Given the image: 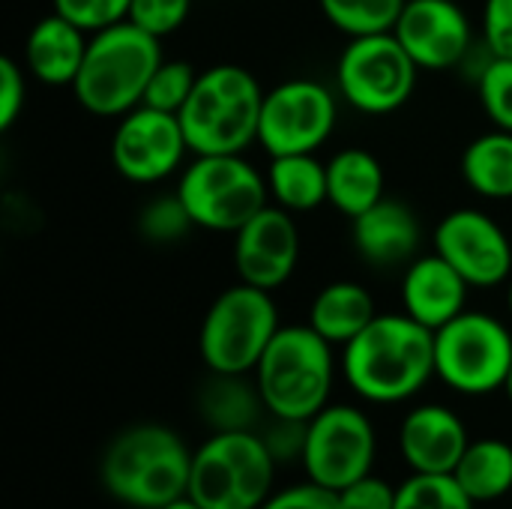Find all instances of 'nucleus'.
<instances>
[{
	"label": "nucleus",
	"mask_w": 512,
	"mask_h": 509,
	"mask_svg": "<svg viewBox=\"0 0 512 509\" xmlns=\"http://www.w3.org/2000/svg\"><path fill=\"white\" fill-rule=\"evenodd\" d=\"M306 429L309 423L303 420H282V417H273V426L264 432V441L273 453L276 462L282 459H303V450H306Z\"/></svg>",
	"instance_id": "obj_38"
},
{
	"label": "nucleus",
	"mask_w": 512,
	"mask_h": 509,
	"mask_svg": "<svg viewBox=\"0 0 512 509\" xmlns=\"http://www.w3.org/2000/svg\"><path fill=\"white\" fill-rule=\"evenodd\" d=\"M189 12H192V0H132L126 21H132L135 27H141L156 39H165L186 24Z\"/></svg>",
	"instance_id": "obj_32"
},
{
	"label": "nucleus",
	"mask_w": 512,
	"mask_h": 509,
	"mask_svg": "<svg viewBox=\"0 0 512 509\" xmlns=\"http://www.w3.org/2000/svg\"><path fill=\"white\" fill-rule=\"evenodd\" d=\"M384 198V168L363 147H345L327 162V201L357 219Z\"/></svg>",
	"instance_id": "obj_22"
},
{
	"label": "nucleus",
	"mask_w": 512,
	"mask_h": 509,
	"mask_svg": "<svg viewBox=\"0 0 512 509\" xmlns=\"http://www.w3.org/2000/svg\"><path fill=\"white\" fill-rule=\"evenodd\" d=\"M465 183L492 201L512 198V132L492 129L477 135L462 156Z\"/></svg>",
	"instance_id": "obj_26"
},
{
	"label": "nucleus",
	"mask_w": 512,
	"mask_h": 509,
	"mask_svg": "<svg viewBox=\"0 0 512 509\" xmlns=\"http://www.w3.org/2000/svg\"><path fill=\"white\" fill-rule=\"evenodd\" d=\"M261 509H342L339 507V495L318 486V483H300L291 489H282L276 495H270Z\"/></svg>",
	"instance_id": "obj_37"
},
{
	"label": "nucleus",
	"mask_w": 512,
	"mask_h": 509,
	"mask_svg": "<svg viewBox=\"0 0 512 509\" xmlns=\"http://www.w3.org/2000/svg\"><path fill=\"white\" fill-rule=\"evenodd\" d=\"M420 66L402 48L396 33L351 36L336 60V90L360 114L384 117L408 105Z\"/></svg>",
	"instance_id": "obj_10"
},
{
	"label": "nucleus",
	"mask_w": 512,
	"mask_h": 509,
	"mask_svg": "<svg viewBox=\"0 0 512 509\" xmlns=\"http://www.w3.org/2000/svg\"><path fill=\"white\" fill-rule=\"evenodd\" d=\"M336 381L333 345L309 324L279 327L264 357L255 366V384L261 390L270 417L309 423L330 405Z\"/></svg>",
	"instance_id": "obj_4"
},
{
	"label": "nucleus",
	"mask_w": 512,
	"mask_h": 509,
	"mask_svg": "<svg viewBox=\"0 0 512 509\" xmlns=\"http://www.w3.org/2000/svg\"><path fill=\"white\" fill-rule=\"evenodd\" d=\"M336 495L342 509H396V489L372 474L345 486Z\"/></svg>",
	"instance_id": "obj_36"
},
{
	"label": "nucleus",
	"mask_w": 512,
	"mask_h": 509,
	"mask_svg": "<svg viewBox=\"0 0 512 509\" xmlns=\"http://www.w3.org/2000/svg\"><path fill=\"white\" fill-rule=\"evenodd\" d=\"M162 509H204V507H198V504L186 495V498H180V501H174V504H168V507H162Z\"/></svg>",
	"instance_id": "obj_39"
},
{
	"label": "nucleus",
	"mask_w": 512,
	"mask_h": 509,
	"mask_svg": "<svg viewBox=\"0 0 512 509\" xmlns=\"http://www.w3.org/2000/svg\"><path fill=\"white\" fill-rule=\"evenodd\" d=\"M276 459L258 432H213L192 456L189 498L204 509H261Z\"/></svg>",
	"instance_id": "obj_6"
},
{
	"label": "nucleus",
	"mask_w": 512,
	"mask_h": 509,
	"mask_svg": "<svg viewBox=\"0 0 512 509\" xmlns=\"http://www.w3.org/2000/svg\"><path fill=\"white\" fill-rule=\"evenodd\" d=\"M195 228L237 234L270 201L267 174H261L243 153L195 156L177 180Z\"/></svg>",
	"instance_id": "obj_8"
},
{
	"label": "nucleus",
	"mask_w": 512,
	"mask_h": 509,
	"mask_svg": "<svg viewBox=\"0 0 512 509\" xmlns=\"http://www.w3.org/2000/svg\"><path fill=\"white\" fill-rule=\"evenodd\" d=\"M351 240L357 255L372 267H402L417 258L423 228L417 213L396 198H381L366 213L351 219Z\"/></svg>",
	"instance_id": "obj_18"
},
{
	"label": "nucleus",
	"mask_w": 512,
	"mask_h": 509,
	"mask_svg": "<svg viewBox=\"0 0 512 509\" xmlns=\"http://www.w3.org/2000/svg\"><path fill=\"white\" fill-rule=\"evenodd\" d=\"M504 390H507V396H510V402H512V372H510V381H507V387H504Z\"/></svg>",
	"instance_id": "obj_41"
},
{
	"label": "nucleus",
	"mask_w": 512,
	"mask_h": 509,
	"mask_svg": "<svg viewBox=\"0 0 512 509\" xmlns=\"http://www.w3.org/2000/svg\"><path fill=\"white\" fill-rule=\"evenodd\" d=\"M453 474H411L396 489V509H474Z\"/></svg>",
	"instance_id": "obj_28"
},
{
	"label": "nucleus",
	"mask_w": 512,
	"mask_h": 509,
	"mask_svg": "<svg viewBox=\"0 0 512 509\" xmlns=\"http://www.w3.org/2000/svg\"><path fill=\"white\" fill-rule=\"evenodd\" d=\"M453 477L474 504H492L512 492V447L501 438L471 441Z\"/></svg>",
	"instance_id": "obj_25"
},
{
	"label": "nucleus",
	"mask_w": 512,
	"mask_h": 509,
	"mask_svg": "<svg viewBox=\"0 0 512 509\" xmlns=\"http://www.w3.org/2000/svg\"><path fill=\"white\" fill-rule=\"evenodd\" d=\"M132 0H54V12L69 18L84 33H99L129 18Z\"/></svg>",
	"instance_id": "obj_33"
},
{
	"label": "nucleus",
	"mask_w": 512,
	"mask_h": 509,
	"mask_svg": "<svg viewBox=\"0 0 512 509\" xmlns=\"http://www.w3.org/2000/svg\"><path fill=\"white\" fill-rule=\"evenodd\" d=\"M512 372L510 327L489 315L465 309L435 330V378L462 396H489L507 387Z\"/></svg>",
	"instance_id": "obj_9"
},
{
	"label": "nucleus",
	"mask_w": 512,
	"mask_h": 509,
	"mask_svg": "<svg viewBox=\"0 0 512 509\" xmlns=\"http://www.w3.org/2000/svg\"><path fill=\"white\" fill-rule=\"evenodd\" d=\"M117 120L120 123L111 135V162L123 180L153 186L180 171L189 153L180 114L138 105Z\"/></svg>",
	"instance_id": "obj_13"
},
{
	"label": "nucleus",
	"mask_w": 512,
	"mask_h": 509,
	"mask_svg": "<svg viewBox=\"0 0 512 509\" xmlns=\"http://www.w3.org/2000/svg\"><path fill=\"white\" fill-rule=\"evenodd\" d=\"M435 252L456 267L471 288H498L512 279L510 237L477 207H459L438 222Z\"/></svg>",
	"instance_id": "obj_14"
},
{
	"label": "nucleus",
	"mask_w": 512,
	"mask_h": 509,
	"mask_svg": "<svg viewBox=\"0 0 512 509\" xmlns=\"http://www.w3.org/2000/svg\"><path fill=\"white\" fill-rule=\"evenodd\" d=\"M192 228H195V222H192L183 198L177 195V189L171 195H159V198L147 201L138 213V234L153 246H171V243L183 240Z\"/></svg>",
	"instance_id": "obj_29"
},
{
	"label": "nucleus",
	"mask_w": 512,
	"mask_h": 509,
	"mask_svg": "<svg viewBox=\"0 0 512 509\" xmlns=\"http://www.w3.org/2000/svg\"><path fill=\"white\" fill-rule=\"evenodd\" d=\"M267 189L273 204L288 213H309L327 201V165L315 153L270 156Z\"/></svg>",
	"instance_id": "obj_24"
},
{
	"label": "nucleus",
	"mask_w": 512,
	"mask_h": 509,
	"mask_svg": "<svg viewBox=\"0 0 512 509\" xmlns=\"http://www.w3.org/2000/svg\"><path fill=\"white\" fill-rule=\"evenodd\" d=\"M27 102V78L24 66H18L12 57L0 60V126L9 129Z\"/></svg>",
	"instance_id": "obj_35"
},
{
	"label": "nucleus",
	"mask_w": 512,
	"mask_h": 509,
	"mask_svg": "<svg viewBox=\"0 0 512 509\" xmlns=\"http://www.w3.org/2000/svg\"><path fill=\"white\" fill-rule=\"evenodd\" d=\"M393 33L411 60L432 72L459 66L474 45L471 18L456 0H408Z\"/></svg>",
	"instance_id": "obj_16"
},
{
	"label": "nucleus",
	"mask_w": 512,
	"mask_h": 509,
	"mask_svg": "<svg viewBox=\"0 0 512 509\" xmlns=\"http://www.w3.org/2000/svg\"><path fill=\"white\" fill-rule=\"evenodd\" d=\"M468 444L471 438L462 417L444 405L408 411L399 429V450L414 474H453Z\"/></svg>",
	"instance_id": "obj_17"
},
{
	"label": "nucleus",
	"mask_w": 512,
	"mask_h": 509,
	"mask_svg": "<svg viewBox=\"0 0 512 509\" xmlns=\"http://www.w3.org/2000/svg\"><path fill=\"white\" fill-rule=\"evenodd\" d=\"M483 45L492 57H510L512 60V0H486Z\"/></svg>",
	"instance_id": "obj_34"
},
{
	"label": "nucleus",
	"mask_w": 512,
	"mask_h": 509,
	"mask_svg": "<svg viewBox=\"0 0 512 509\" xmlns=\"http://www.w3.org/2000/svg\"><path fill=\"white\" fill-rule=\"evenodd\" d=\"M336 93L315 78H288L264 93L258 144L270 156L315 153L336 129Z\"/></svg>",
	"instance_id": "obj_11"
},
{
	"label": "nucleus",
	"mask_w": 512,
	"mask_h": 509,
	"mask_svg": "<svg viewBox=\"0 0 512 509\" xmlns=\"http://www.w3.org/2000/svg\"><path fill=\"white\" fill-rule=\"evenodd\" d=\"M198 411L213 432H255L267 408L258 384H249L246 375L210 372L198 393Z\"/></svg>",
	"instance_id": "obj_23"
},
{
	"label": "nucleus",
	"mask_w": 512,
	"mask_h": 509,
	"mask_svg": "<svg viewBox=\"0 0 512 509\" xmlns=\"http://www.w3.org/2000/svg\"><path fill=\"white\" fill-rule=\"evenodd\" d=\"M471 285L450 267L438 252L417 255L402 276V306L405 312L429 327L432 333L450 324L468 306Z\"/></svg>",
	"instance_id": "obj_19"
},
{
	"label": "nucleus",
	"mask_w": 512,
	"mask_h": 509,
	"mask_svg": "<svg viewBox=\"0 0 512 509\" xmlns=\"http://www.w3.org/2000/svg\"><path fill=\"white\" fill-rule=\"evenodd\" d=\"M507 306H510V315H512V279H510V291H507Z\"/></svg>",
	"instance_id": "obj_40"
},
{
	"label": "nucleus",
	"mask_w": 512,
	"mask_h": 509,
	"mask_svg": "<svg viewBox=\"0 0 512 509\" xmlns=\"http://www.w3.org/2000/svg\"><path fill=\"white\" fill-rule=\"evenodd\" d=\"M408 0H318L324 18L351 36L390 33Z\"/></svg>",
	"instance_id": "obj_27"
},
{
	"label": "nucleus",
	"mask_w": 512,
	"mask_h": 509,
	"mask_svg": "<svg viewBox=\"0 0 512 509\" xmlns=\"http://www.w3.org/2000/svg\"><path fill=\"white\" fill-rule=\"evenodd\" d=\"M264 90L258 78L237 66L219 63L198 72L195 90L180 108V123L195 156L246 153L258 141Z\"/></svg>",
	"instance_id": "obj_5"
},
{
	"label": "nucleus",
	"mask_w": 512,
	"mask_h": 509,
	"mask_svg": "<svg viewBox=\"0 0 512 509\" xmlns=\"http://www.w3.org/2000/svg\"><path fill=\"white\" fill-rule=\"evenodd\" d=\"M195 81H198V72H195L192 63H186V60H162L159 69L153 72L150 84H147V93H144L141 105L180 114V108L186 105V99L195 90Z\"/></svg>",
	"instance_id": "obj_30"
},
{
	"label": "nucleus",
	"mask_w": 512,
	"mask_h": 509,
	"mask_svg": "<svg viewBox=\"0 0 512 509\" xmlns=\"http://www.w3.org/2000/svg\"><path fill=\"white\" fill-rule=\"evenodd\" d=\"M192 456L174 429L138 423L108 444L99 477L114 501L132 509H162L189 495Z\"/></svg>",
	"instance_id": "obj_2"
},
{
	"label": "nucleus",
	"mask_w": 512,
	"mask_h": 509,
	"mask_svg": "<svg viewBox=\"0 0 512 509\" xmlns=\"http://www.w3.org/2000/svg\"><path fill=\"white\" fill-rule=\"evenodd\" d=\"M300 261V231L294 213L279 204L261 207L234 234V267L240 282L276 291L282 288Z\"/></svg>",
	"instance_id": "obj_15"
},
{
	"label": "nucleus",
	"mask_w": 512,
	"mask_h": 509,
	"mask_svg": "<svg viewBox=\"0 0 512 509\" xmlns=\"http://www.w3.org/2000/svg\"><path fill=\"white\" fill-rule=\"evenodd\" d=\"M348 387L375 405H399L435 378V333L408 312L378 315L342 348Z\"/></svg>",
	"instance_id": "obj_1"
},
{
	"label": "nucleus",
	"mask_w": 512,
	"mask_h": 509,
	"mask_svg": "<svg viewBox=\"0 0 512 509\" xmlns=\"http://www.w3.org/2000/svg\"><path fill=\"white\" fill-rule=\"evenodd\" d=\"M162 60V39L132 21L90 33L81 72L72 84L75 99L96 117H123L144 102L147 84Z\"/></svg>",
	"instance_id": "obj_3"
},
{
	"label": "nucleus",
	"mask_w": 512,
	"mask_h": 509,
	"mask_svg": "<svg viewBox=\"0 0 512 509\" xmlns=\"http://www.w3.org/2000/svg\"><path fill=\"white\" fill-rule=\"evenodd\" d=\"M303 468L312 483L342 492L345 486L372 474L375 429L354 405H327L309 420Z\"/></svg>",
	"instance_id": "obj_12"
},
{
	"label": "nucleus",
	"mask_w": 512,
	"mask_h": 509,
	"mask_svg": "<svg viewBox=\"0 0 512 509\" xmlns=\"http://www.w3.org/2000/svg\"><path fill=\"white\" fill-rule=\"evenodd\" d=\"M378 318L372 294L360 282H330L324 285L309 306V327L321 333L333 348H345Z\"/></svg>",
	"instance_id": "obj_21"
},
{
	"label": "nucleus",
	"mask_w": 512,
	"mask_h": 509,
	"mask_svg": "<svg viewBox=\"0 0 512 509\" xmlns=\"http://www.w3.org/2000/svg\"><path fill=\"white\" fill-rule=\"evenodd\" d=\"M477 93L486 117L495 123V129L512 132V60L510 57H492L477 75Z\"/></svg>",
	"instance_id": "obj_31"
},
{
	"label": "nucleus",
	"mask_w": 512,
	"mask_h": 509,
	"mask_svg": "<svg viewBox=\"0 0 512 509\" xmlns=\"http://www.w3.org/2000/svg\"><path fill=\"white\" fill-rule=\"evenodd\" d=\"M90 36L75 27L60 12H51L39 18L24 42V69L48 87H72L84 54H87Z\"/></svg>",
	"instance_id": "obj_20"
},
{
	"label": "nucleus",
	"mask_w": 512,
	"mask_h": 509,
	"mask_svg": "<svg viewBox=\"0 0 512 509\" xmlns=\"http://www.w3.org/2000/svg\"><path fill=\"white\" fill-rule=\"evenodd\" d=\"M279 309L270 291L237 282L207 309L198 333V351L210 372L249 375L279 333Z\"/></svg>",
	"instance_id": "obj_7"
}]
</instances>
